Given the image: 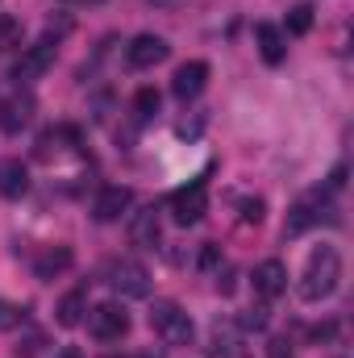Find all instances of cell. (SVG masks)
Masks as SVG:
<instances>
[{
	"label": "cell",
	"instance_id": "obj_21",
	"mask_svg": "<svg viewBox=\"0 0 354 358\" xmlns=\"http://www.w3.org/2000/svg\"><path fill=\"white\" fill-rule=\"evenodd\" d=\"M21 42V21L17 17H8V13H0V55L4 50H13Z\"/></svg>",
	"mask_w": 354,
	"mask_h": 358
},
{
	"label": "cell",
	"instance_id": "obj_12",
	"mask_svg": "<svg viewBox=\"0 0 354 358\" xmlns=\"http://www.w3.org/2000/svg\"><path fill=\"white\" fill-rule=\"evenodd\" d=\"M208 84V63L204 59H192V63H183L176 71V80H171V92H176L179 100H196L200 92Z\"/></svg>",
	"mask_w": 354,
	"mask_h": 358
},
{
	"label": "cell",
	"instance_id": "obj_28",
	"mask_svg": "<svg viewBox=\"0 0 354 358\" xmlns=\"http://www.w3.org/2000/svg\"><path fill=\"white\" fill-rule=\"evenodd\" d=\"M67 4H100V0H67Z\"/></svg>",
	"mask_w": 354,
	"mask_h": 358
},
{
	"label": "cell",
	"instance_id": "obj_22",
	"mask_svg": "<svg viewBox=\"0 0 354 358\" xmlns=\"http://www.w3.org/2000/svg\"><path fill=\"white\" fill-rule=\"evenodd\" d=\"M263 325H267V308H263V304L242 313V329H263Z\"/></svg>",
	"mask_w": 354,
	"mask_h": 358
},
{
	"label": "cell",
	"instance_id": "obj_5",
	"mask_svg": "<svg viewBox=\"0 0 354 358\" xmlns=\"http://www.w3.org/2000/svg\"><path fill=\"white\" fill-rule=\"evenodd\" d=\"M50 67H55V38H42V42H34V46L13 63V80H17V84H34V80H42Z\"/></svg>",
	"mask_w": 354,
	"mask_h": 358
},
{
	"label": "cell",
	"instance_id": "obj_26",
	"mask_svg": "<svg viewBox=\"0 0 354 358\" xmlns=\"http://www.w3.org/2000/svg\"><path fill=\"white\" fill-rule=\"evenodd\" d=\"M59 358H80V350H76V346H67V350H63Z\"/></svg>",
	"mask_w": 354,
	"mask_h": 358
},
{
	"label": "cell",
	"instance_id": "obj_10",
	"mask_svg": "<svg viewBox=\"0 0 354 358\" xmlns=\"http://www.w3.org/2000/svg\"><path fill=\"white\" fill-rule=\"evenodd\" d=\"M134 204V192L125 187V183H108V187H100V196H96V204H92V217L96 221H104V225H113V221H121V213Z\"/></svg>",
	"mask_w": 354,
	"mask_h": 358
},
{
	"label": "cell",
	"instance_id": "obj_1",
	"mask_svg": "<svg viewBox=\"0 0 354 358\" xmlns=\"http://www.w3.org/2000/svg\"><path fill=\"white\" fill-rule=\"evenodd\" d=\"M338 279H342V255H338L334 246H317V250L309 255V263H304V275H300L296 292H300V300L317 304V300L334 296Z\"/></svg>",
	"mask_w": 354,
	"mask_h": 358
},
{
	"label": "cell",
	"instance_id": "obj_17",
	"mask_svg": "<svg viewBox=\"0 0 354 358\" xmlns=\"http://www.w3.org/2000/svg\"><path fill=\"white\" fill-rule=\"evenodd\" d=\"M67 267H71V250H67V246H46V250L34 259V275H38V279H55V275H63Z\"/></svg>",
	"mask_w": 354,
	"mask_h": 358
},
{
	"label": "cell",
	"instance_id": "obj_14",
	"mask_svg": "<svg viewBox=\"0 0 354 358\" xmlns=\"http://www.w3.org/2000/svg\"><path fill=\"white\" fill-rule=\"evenodd\" d=\"M255 38H259V55H263V63L279 67L283 55H288V38H283V29L271 25V21H259V25H255Z\"/></svg>",
	"mask_w": 354,
	"mask_h": 358
},
{
	"label": "cell",
	"instance_id": "obj_13",
	"mask_svg": "<svg viewBox=\"0 0 354 358\" xmlns=\"http://www.w3.org/2000/svg\"><path fill=\"white\" fill-rule=\"evenodd\" d=\"M159 238H163L159 208H142V213H134V221H129V242H134V246H142V250H155V246H159Z\"/></svg>",
	"mask_w": 354,
	"mask_h": 358
},
{
	"label": "cell",
	"instance_id": "obj_6",
	"mask_svg": "<svg viewBox=\"0 0 354 358\" xmlns=\"http://www.w3.org/2000/svg\"><path fill=\"white\" fill-rule=\"evenodd\" d=\"M204 208H208V187H204V179H192L187 187L171 192V217H176L179 225H196V221L204 217Z\"/></svg>",
	"mask_w": 354,
	"mask_h": 358
},
{
	"label": "cell",
	"instance_id": "obj_15",
	"mask_svg": "<svg viewBox=\"0 0 354 358\" xmlns=\"http://www.w3.org/2000/svg\"><path fill=\"white\" fill-rule=\"evenodd\" d=\"M208 358H250V346L238 329L229 325H217L213 329V346H208Z\"/></svg>",
	"mask_w": 354,
	"mask_h": 358
},
{
	"label": "cell",
	"instance_id": "obj_2",
	"mask_svg": "<svg viewBox=\"0 0 354 358\" xmlns=\"http://www.w3.org/2000/svg\"><path fill=\"white\" fill-rule=\"evenodd\" d=\"M150 329L167 342V346H192V317L179 308L176 300H159L155 308H150Z\"/></svg>",
	"mask_w": 354,
	"mask_h": 358
},
{
	"label": "cell",
	"instance_id": "obj_20",
	"mask_svg": "<svg viewBox=\"0 0 354 358\" xmlns=\"http://www.w3.org/2000/svg\"><path fill=\"white\" fill-rule=\"evenodd\" d=\"M313 29V8L309 4H296V8H288V34H309Z\"/></svg>",
	"mask_w": 354,
	"mask_h": 358
},
{
	"label": "cell",
	"instance_id": "obj_16",
	"mask_svg": "<svg viewBox=\"0 0 354 358\" xmlns=\"http://www.w3.org/2000/svg\"><path fill=\"white\" fill-rule=\"evenodd\" d=\"M25 192H29V171L17 159H4L0 163V196L4 200H21Z\"/></svg>",
	"mask_w": 354,
	"mask_h": 358
},
{
	"label": "cell",
	"instance_id": "obj_9",
	"mask_svg": "<svg viewBox=\"0 0 354 358\" xmlns=\"http://www.w3.org/2000/svg\"><path fill=\"white\" fill-rule=\"evenodd\" d=\"M34 121V96H25V92H8V96H0V134H21L25 125Z\"/></svg>",
	"mask_w": 354,
	"mask_h": 358
},
{
	"label": "cell",
	"instance_id": "obj_11",
	"mask_svg": "<svg viewBox=\"0 0 354 358\" xmlns=\"http://www.w3.org/2000/svg\"><path fill=\"white\" fill-rule=\"evenodd\" d=\"M250 283H255V296H259V300H275V296L288 292V267H283L279 259H267V263L255 267Z\"/></svg>",
	"mask_w": 354,
	"mask_h": 358
},
{
	"label": "cell",
	"instance_id": "obj_4",
	"mask_svg": "<svg viewBox=\"0 0 354 358\" xmlns=\"http://www.w3.org/2000/svg\"><path fill=\"white\" fill-rule=\"evenodd\" d=\"M88 334L96 342H121L125 334H129V313L121 308V304H96L88 313Z\"/></svg>",
	"mask_w": 354,
	"mask_h": 358
},
{
	"label": "cell",
	"instance_id": "obj_29",
	"mask_svg": "<svg viewBox=\"0 0 354 358\" xmlns=\"http://www.w3.org/2000/svg\"><path fill=\"white\" fill-rule=\"evenodd\" d=\"M150 4H171V0H150Z\"/></svg>",
	"mask_w": 354,
	"mask_h": 358
},
{
	"label": "cell",
	"instance_id": "obj_25",
	"mask_svg": "<svg viewBox=\"0 0 354 358\" xmlns=\"http://www.w3.org/2000/svg\"><path fill=\"white\" fill-rule=\"evenodd\" d=\"M271 358H292V346H288L283 338H275V342H271Z\"/></svg>",
	"mask_w": 354,
	"mask_h": 358
},
{
	"label": "cell",
	"instance_id": "obj_8",
	"mask_svg": "<svg viewBox=\"0 0 354 358\" xmlns=\"http://www.w3.org/2000/svg\"><path fill=\"white\" fill-rule=\"evenodd\" d=\"M167 55H171V46H167L159 34H138V38L129 42V50H125V63H129L134 71H150V67H159Z\"/></svg>",
	"mask_w": 354,
	"mask_h": 358
},
{
	"label": "cell",
	"instance_id": "obj_23",
	"mask_svg": "<svg viewBox=\"0 0 354 358\" xmlns=\"http://www.w3.org/2000/svg\"><path fill=\"white\" fill-rule=\"evenodd\" d=\"M242 221L246 225H259L263 221V200H242Z\"/></svg>",
	"mask_w": 354,
	"mask_h": 358
},
{
	"label": "cell",
	"instance_id": "obj_18",
	"mask_svg": "<svg viewBox=\"0 0 354 358\" xmlns=\"http://www.w3.org/2000/svg\"><path fill=\"white\" fill-rule=\"evenodd\" d=\"M59 325L63 329H71V325H80L84 321V313H88V296H84V287H76V292H67L63 300H59Z\"/></svg>",
	"mask_w": 354,
	"mask_h": 358
},
{
	"label": "cell",
	"instance_id": "obj_7",
	"mask_svg": "<svg viewBox=\"0 0 354 358\" xmlns=\"http://www.w3.org/2000/svg\"><path fill=\"white\" fill-rule=\"evenodd\" d=\"M321 213H325V192H321V187H317V192H309V196H300V200L292 204L288 221H283V238H296V234L313 229V225L321 221Z\"/></svg>",
	"mask_w": 354,
	"mask_h": 358
},
{
	"label": "cell",
	"instance_id": "obj_27",
	"mask_svg": "<svg viewBox=\"0 0 354 358\" xmlns=\"http://www.w3.org/2000/svg\"><path fill=\"white\" fill-rule=\"evenodd\" d=\"M104 358H134V355H104ZM138 358H155V355H138Z\"/></svg>",
	"mask_w": 354,
	"mask_h": 358
},
{
	"label": "cell",
	"instance_id": "obj_3",
	"mask_svg": "<svg viewBox=\"0 0 354 358\" xmlns=\"http://www.w3.org/2000/svg\"><path fill=\"white\" fill-rule=\"evenodd\" d=\"M104 283H108L117 296H125V300L150 296V275H146L142 263H134V259H113V263L104 267Z\"/></svg>",
	"mask_w": 354,
	"mask_h": 358
},
{
	"label": "cell",
	"instance_id": "obj_24",
	"mask_svg": "<svg viewBox=\"0 0 354 358\" xmlns=\"http://www.w3.org/2000/svg\"><path fill=\"white\" fill-rule=\"evenodd\" d=\"M217 259H221V255H217V246H204V255H200V267L213 271V267H217Z\"/></svg>",
	"mask_w": 354,
	"mask_h": 358
},
{
	"label": "cell",
	"instance_id": "obj_19",
	"mask_svg": "<svg viewBox=\"0 0 354 358\" xmlns=\"http://www.w3.org/2000/svg\"><path fill=\"white\" fill-rule=\"evenodd\" d=\"M134 113H138V121H150V117L159 113V92L138 88V96H134Z\"/></svg>",
	"mask_w": 354,
	"mask_h": 358
}]
</instances>
